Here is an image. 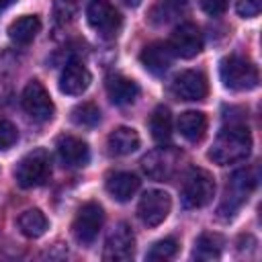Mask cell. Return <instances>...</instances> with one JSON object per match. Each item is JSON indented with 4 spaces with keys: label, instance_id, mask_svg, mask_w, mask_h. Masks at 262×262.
I'll list each match as a JSON object with an SVG mask.
<instances>
[{
    "label": "cell",
    "instance_id": "1",
    "mask_svg": "<svg viewBox=\"0 0 262 262\" xmlns=\"http://www.w3.org/2000/svg\"><path fill=\"white\" fill-rule=\"evenodd\" d=\"M250 151H252V135L248 127L244 123L231 121L215 137L213 147L209 149V158L219 166H227L246 160Z\"/></svg>",
    "mask_w": 262,
    "mask_h": 262
},
{
    "label": "cell",
    "instance_id": "2",
    "mask_svg": "<svg viewBox=\"0 0 262 262\" xmlns=\"http://www.w3.org/2000/svg\"><path fill=\"white\" fill-rule=\"evenodd\" d=\"M219 76L225 88L248 92L258 86V68L242 55H227L219 63Z\"/></svg>",
    "mask_w": 262,
    "mask_h": 262
},
{
    "label": "cell",
    "instance_id": "3",
    "mask_svg": "<svg viewBox=\"0 0 262 262\" xmlns=\"http://www.w3.org/2000/svg\"><path fill=\"white\" fill-rule=\"evenodd\" d=\"M215 196V178L205 168H188L182 180L180 199L186 209H201Z\"/></svg>",
    "mask_w": 262,
    "mask_h": 262
},
{
    "label": "cell",
    "instance_id": "4",
    "mask_svg": "<svg viewBox=\"0 0 262 262\" xmlns=\"http://www.w3.org/2000/svg\"><path fill=\"white\" fill-rule=\"evenodd\" d=\"M49 176H51V156L43 147L29 151L14 168V178L20 188L41 186Z\"/></svg>",
    "mask_w": 262,
    "mask_h": 262
},
{
    "label": "cell",
    "instance_id": "5",
    "mask_svg": "<svg viewBox=\"0 0 262 262\" xmlns=\"http://www.w3.org/2000/svg\"><path fill=\"white\" fill-rule=\"evenodd\" d=\"M258 184V172L256 168H242L235 170L225 186V194H223V203L219 207V213L225 217H231L250 196V192L256 188Z\"/></svg>",
    "mask_w": 262,
    "mask_h": 262
},
{
    "label": "cell",
    "instance_id": "6",
    "mask_svg": "<svg viewBox=\"0 0 262 262\" xmlns=\"http://www.w3.org/2000/svg\"><path fill=\"white\" fill-rule=\"evenodd\" d=\"M104 223V213H102V207L94 201L90 203H84L76 217H74V223H72V233L76 237L78 244L82 246H90L96 237H98V231Z\"/></svg>",
    "mask_w": 262,
    "mask_h": 262
},
{
    "label": "cell",
    "instance_id": "7",
    "mask_svg": "<svg viewBox=\"0 0 262 262\" xmlns=\"http://www.w3.org/2000/svg\"><path fill=\"white\" fill-rule=\"evenodd\" d=\"M86 18L88 25L104 39L115 37L123 25L121 12L108 0H90V4L86 6Z\"/></svg>",
    "mask_w": 262,
    "mask_h": 262
},
{
    "label": "cell",
    "instance_id": "8",
    "mask_svg": "<svg viewBox=\"0 0 262 262\" xmlns=\"http://www.w3.org/2000/svg\"><path fill=\"white\" fill-rule=\"evenodd\" d=\"M20 102H23L25 113H27L33 121H39V123L51 121V117H53V113H55L53 100H51L49 92L45 90V86H43L39 80H31V82L25 86Z\"/></svg>",
    "mask_w": 262,
    "mask_h": 262
},
{
    "label": "cell",
    "instance_id": "9",
    "mask_svg": "<svg viewBox=\"0 0 262 262\" xmlns=\"http://www.w3.org/2000/svg\"><path fill=\"white\" fill-rule=\"evenodd\" d=\"M178 162H180V154L176 149H172V147H158V149L149 151L141 160V166H143V172L151 180L164 182V180H170L176 174Z\"/></svg>",
    "mask_w": 262,
    "mask_h": 262
},
{
    "label": "cell",
    "instance_id": "10",
    "mask_svg": "<svg viewBox=\"0 0 262 262\" xmlns=\"http://www.w3.org/2000/svg\"><path fill=\"white\" fill-rule=\"evenodd\" d=\"M172 209V199L168 192L164 190H147L137 207V215L141 219L143 225L147 227H158L160 223H164V219L168 217Z\"/></svg>",
    "mask_w": 262,
    "mask_h": 262
},
{
    "label": "cell",
    "instance_id": "11",
    "mask_svg": "<svg viewBox=\"0 0 262 262\" xmlns=\"http://www.w3.org/2000/svg\"><path fill=\"white\" fill-rule=\"evenodd\" d=\"M168 45H170L174 55L190 59L196 53H201V49H203V33L199 31L196 25L182 23L172 31V35L168 39Z\"/></svg>",
    "mask_w": 262,
    "mask_h": 262
},
{
    "label": "cell",
    "instance_id": "12",
    "mask_svg": "<svg viewBox=\"0 0 262 262\" xmlns=\"http://www.w3.org/2000/svg\"><path fill=\"white\" fill-rule=\"evenodd\" d=\"M172 94L180 100H188V102H196V100H205V96L209 94V84L203 72L199 70H184L180 72L174 80H172Z\"/></svg>",
    "mask_w": 262,
    "mask_h": 262
},
{
    "label": "cell",
    "instance_id": "13",
    "mask_svg": "<svg viewBox=\"0 0 262 262\" xmlns=\"http://www.w3.org/2000/svg\"><path fill=\"white\" fill-rule=\"evenodd\" d=\"M135 252V235L133 229L127 223H119L113 233L106 237L104 244V260H113V262H123V260H131Z\"/></svg>",
    "mask_w": 262,
    "mask_h": 262
},
{
    "label": "cell",
    "instance_id": "14",
    "mask_svg": "<svg viewBox=\"0 0 262 262\" xmlns=\"http://www.w3.org/2000/svg\"><path fill=\"white\" fill-rule=\"evenodd\" d=\"M55 147L61 164L68 168H82L90 160L88 143L76 135H59L55 141Z\"/></svg>",
    "mask_w": 262,
    "mask_h": 262
},
{
    "label": "cell",
    "instance_id": "15",
    "mask_svg": "<svg viewBox=\"0 0 262 262\" xmlns=\"http://www.w3.org/2000/svg\"><path fill=\"white\" fill-rule=\"evenodd\" d=\"M172 59H174V53H172L170 45L164 41H154V43L145 45L139 53L141 66L154 76H162L164 72H168V68L172 66Z\"/></svg>",
    "mask_w": 262,
    "mask_h": 262
},
{
    "label": "cell",
    "instance_id": "16",
    "mask_svg": "<svg viewBox=\"0 0 262 262\" xmlns=\"http://www.w3.org/2000/svg\"><path fill=\"white\" fill-rule=\"evenodd\" d=\"M92 76L82 61H68L59 76V90L70 96H80L88 90Z\"/></svg>",
    "mask_w": 262,
    "mask_h": 262
},
{
    "label": "cell",
    "instance_id": "17",
    "mask_svg": "<svg viewBox=\"0 0 262 262\" xmlns=\"http://www.w3.org/2000/svg\"><path fill=\"white\" fill-rule=\"evenodd\" d=\"M104 88H106V96L111 98L113 104H131L135 102V98L139 96V86L135 80L131 78H125L121 74H115V76H108L106 82H104Z\"/></svg>",
    "mask_w": 262,
    "mask_h": 262
},
{
    "label": "cell",
    "instance_id": "18",
    "mask_svg": "<svg viewBox=\"0 0 262 262\" xmlns=\"http://www.w3.org/2000/svg\"><path fill=\"white\" fill-rule=\"evenodd\" d=\"M139 184H141V180L133 172H123V170L121 172H111L104 180L106 192L119 203L129 201L139 190Z\"/></svg>",
    "mask_w": 262,
    "mask_h": 262
},
{
    "label": "cell",
    "instance_id": "19",
    "mask_svg": "<svg viewBox=\"0 0 262 262\" xmlns=\"http://www.w3.org/2000/svg\"><path fill=\"white\" fill-rule=\"evenodd\" d=\"M139 133L133 127H117L106 139L111 156H129L139 147Z\"/></svg>",
    "mask_w": 262,
    "mask_h": 262
},
{
    "label": "cell",
    "instance_id": "20",
    "mask_svg": "<svg viewBox=\"0 0 262 262\" xmlns=\"http://www.w3.org/2000/svg\"><path fill=\"white\" fill-rule=\"evenodd\" d=\"M178 131L186 141L196 143V141H201L205 137L207 117L201 111H186V113H182L178 117Z\"/></svg>",
    "mask_w": 262,
    "mask_h": 262
},
{
    "label": "cell",
    "instance_id": "21",
    "mask_svg": "<svg viewBox=\"0 0 262 262\" xmlns=\"http://www.w3.org/2000/svg\"><path fill=\"white\" fill-rule=\"evenodd\" d=\"M39 31H41V20L33 14L20 16L8 25V37L16 45H29L37 37Z\"/></svg>",
    "mask_w": 262,
    "mask_h": 262
},
{
    "label": "cell",
    "instance_id": "22",
    "mask_svg": "<svg viewBox=\"0 0 262 262\" xmlns=\"http://www.w3.org/2000/svg\"><path fill=\"white\" fill-rule=\"evenodd\" d=\"M221 250H223V237L219 233H201L199 239L194 242V250H192V258L194 260H203V262H209V260H217L221 256Z\"/></svg>",
    "mask_w": 262,
    "mask_h": 262
},
{
    "label": "cell",
    "instance_id": "23",
    "mask_svg": "<svg viewBox=\"0 0 262 262\" xmlns=\"http://www.w3.org/2000/svg\"><path fill=\"white\" fill-rule=\"evenodd\" d=\"M149 131H151V137L160 143L170 139V135H172V115H170L168 106L160 104V106L154 108V113L149 117Z\"/></svg>",
    "mask_w": 262,
    "mask_h": 262
},
{
    "label": "cell",
    "instance_id": "24",
    "mask_svg": "<svg viewBox=\"0 0 262 262\" xmlns=\"http://www.w3.org/2000/svg\"><path fill=\"white\" fill-rule=\"evenodd\" d=\"M47 227H49V221L39 209H27L18 217V229L27 237H41L47 231Z\"/></svg>",
    "mask_w": 262,
    "mask_h": 262
},
{
    "label": "cell",
    "instance_id": "25",
    "mask_svg": "<svg viewBox=\"0 0 262 262\" xmlns=\"http://www.w3.org/2000/svg\"><path fill=\"white\" fill-rule=\"evenodd\" d=\"M72 121L78 127L84 129H92L100 123V108L94 102H80L78 106H74L72 111Z\"/></svg>",
    "mask_w": 262,
    "mask_h": 262
},
{
    "label": "cell",
    "instance_id": "26",
    "mask_svg": "<svg viewBox=\"0 0 262 262\" xmlns=\"http://www.w3.org/2000/svg\"><path fill=\"white\" fill-rule=\"evenodd\" d=\"M176 252H178V242L174 237H164L149 248L145 258L147 260H170L176 256Z\"/></svg>",
    "mask_w": 262,
    "mask_h": 262
},
{
    "label": "cell",
    "instance_id": "27",
    "mask_svg": "<svg viewBox=\"0 0 262 262\" xmlns=\"http://www.w3.org/2000/svg\"><path fill=\"white\" fill-rule=\"evenodd\" d=\"M16 139H18V131H16V127H14L10 121L0 119V149H8V147H12V145L16 143Z\"/></svg>",
    "mask_w": 262,
    "mask_h": 262
},
{
    "label": "cell",
    "instance_id": "28",
    "mask_svg": "<svg viewBox=\"0 0 262 262\" xmlns=\"http://www.w3.org/2000/svg\"><path fill=\"white\" fill-rule=\"evenodd\" d=\"M235 10L242 18H254L262 10V0H235Z\"/></svg>",
    "mask_w": 262,
    "mask_h": 262
},
{
    "label": "cell",
    "instance_id": "29",
    "mask_svg": "<svg viewBox=\"0 0 262 262\" xmlns=\"http://www.w3.org/2000/svg\"><path fill=\"white\" fill-rule=\"evenodd\" d=\"M199 2H201V8L209 16H221L227 10V4H229V0H199Z\"/></svg>",
    "mask_w": 262,
    "mask_h": 262
},
{
    "label": "cell",
    "instance_id": "30",
    "mask_svg": "<svg viewBox=\"0 0 262 262\" xmlns=\"http://www.w3.org/2000/svg\"><path fill=\"white\" fill-rule=\"evenodd\" d=\"M125 6H131V8H135V6H139L141 4V0H121Z\"/></svg>",
    "mask_w": 262,
    "mask_h": 262
},
{
    "label": "cell",
    "instance_id": "31",
    "mask_svg": "<svg viewBox=\"0 0 262 262\" xmlns=\"http://www.w3.org/2000/svg\"><path fill=\"white\" fill-rule=\"evenodd\" d=\"M10 4H14V0H0V12H4Z\"/></svg>",
    "mask_w": 262,
    "mask_h": 262
}]
</instances>
